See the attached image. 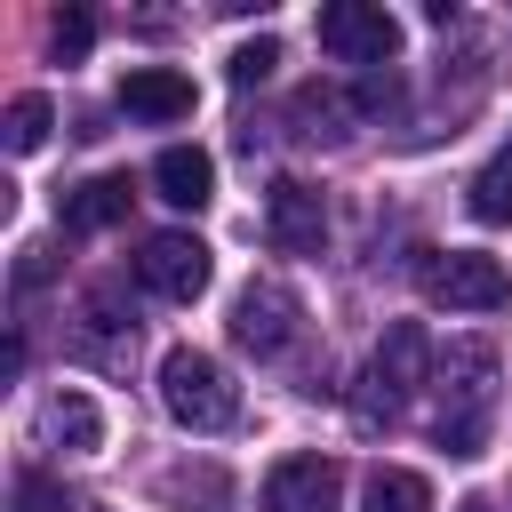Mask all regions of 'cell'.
<instances>
[{"mask_svg": "<svg viewBox=\"0 0 512 512\" xmlns=\"http://www.w3.org/2000/svg\"><path fill=\"white\" fill-rule=\"evenodd\" d=\"M432 392H440V416H432V440L448 456H480L488 448V416H496V344L480 336H456L432 368Z\"/></svg>", "mask_w": 512, "mask_h": 512, "instance_id": "obj_1", "label": "cell"}, {"mask_svg": "<svg viewBox=\"0 0 512 512\" xmlns=\"http://www.w3.org/2000/svg\"><path fill=\"white\" fill-rule=\"evenodd\" d=\"M432 336L416 328V320H392L384 328V344L368 352V368H360V424H392L424 384H432Z\"/></svg>", "mask_w": 512, "mask_h": 512, "instance_id": "obj_2", "label": "cell"}, {"mask_svg": "<svg viewBox=\"0 0 512 512\" xmlns=\"http://www.w3.org/2000/svg\"><path fill=\"white\" fill-rule=\"evenodd\" d=\"M160 408H168L184 432H232V424H240V384L224 376V360L176 344V352L160 360Z\"/></svg>", "mask_w": 512, "mask_h": 512, "instance_id": "obj_3", "label": "cell"}, {"mask_svg": "<svg viewBox=\"0 0 512 512\" xmlns=\"http://www.w3.org/2000/svg\"><path fill=\"white\" fill-rule=\"evenodd\" d=\"M416 288L448 312H504L512 304V272L480 248H416Z\"/></svg>", "mask_w": 512, "mask_h": 512, "instance_id": "obj_4", "label": "cell"}, {"mask_svg": "<svg viewBox=\"0 0 512 512\" xmlns=\"http://www.w3.org/2000/svg\"><path fill=\"white\" fill-rule=\"evenodd\" d=\"M312 32H320V48H328L336 64H368V72H376V64L400 56V16L376 8V0H328Z\"/></svg>", "mask_w": 512, "mask_h": 512, "instance_id": "obj_5", "label": "cell"}, {"mask_svg": "<svg viewBox=\"0 0 512 512\" xmlns=\"http://www.w3.org/2000/svg\"><path fill=\"white\" fill-rule=\"evenodd\" d=\"M296 320H304V296H296L288 280H248V288L232 296V344L256 352V360L288 352V344H296Z\"/></svg>", "mask_w": 512, "mask_h": 512, "instance_id": "obj_6", "label": "cell"}, {"mask_svg": "<svg viewBox=\"0 0 512 512\" xmlns=\"http://www.w3.org/2000/svg\"><path fill=\"white\" fill-rule=\"evenodd\" d=\"M208 240H192V232H152L144 248H136V280L152 288V296H168V304H192L200 288H208Z\"/></svg>", "mask_w": 512, "mask_h": 512, "instance_id": "obj_7", "label": "cell"}, {"mask_svg": "<svg viewBox=\"0 0 512 512\" xmlns=\"http://www.w3.org/2000/svg\"><path fill=\"white\" fill-rule=\"evenodd\" d=\"M264 232H272L280 256H312V248L328 240V208H320V192L296 184V176H280V184L264 192Z\"/></svg>", "mask_w": 512, "mask_h": 512, "instance_id": "obj_8", "label": "cell"}, {"mask_svg": "<svg viewBox=\"0 0 512 512\" xmlns=\"http://www.w3.org/2000/svg\"><path fill=\"white\" fill-rule=\"evenodd\" d=\"M264 512H336V464L328 456H288L264 472Z\"/></svg>", "mask_w": 512, "mask_h": 512, "instance_id": "obj_9", "label": "cell"}, {"mask_svg": "<svg viewBox=\"0 0 512 512\" xmlns=\"http://www.w3.org/2000/svg\"><path fill=\"white\" fill-rule=\"evenodd\" d=\"M120 112H136V120H192V80L168 72V64H136L120 80Z\"/></svg>", "mask_w": 512, "mask_h": 512, "instance_id": "obj_10", "label": "cell"}, {"mask_svg": "<svg viewBox=\"0 0 512 512\" xmlns=\"http://www.w3.org/2000/svg\"><path fill=\"white\" fill-rule=\"evenodd\" d=\"M152 192H160L168 208H208V200H216V160H208L200 144H168V152L152 160Z\"/></svg>", "mask_w": 512, "mask_h": 512, "instance_id": "obj_11", "label": "cell"}, {"mask_svg": "<svg viewBox=\"0 0 512 512\" xmlns=\"http://www.w3.org/2000/svg\"><path fill=\"white\" fill-rule=\"evenodd\" d=\"M72 352L96 360V368H128V360H136V320H120L112 296H88V312H80V328H72Z\"/></svg>", "mask_w": 512, "mask_h": 512, "instance_id": "obj_12", "label": "cell"}, {"mask_svg": "<svg viewBox=\"0 0 512 512\" xmlns=\"http://www.w3.org/2000/svg\"><path fill=\"white\" fill-rule=\"evenodd\" d=\"M128 200H136V192H128V176H88V184H72V192H64V208H56V216H64V232H104V224H120V216H128Z\"/></svg>", "mask_w": 512, "mask_h": 512, "instance_id": "obj_13", "label": "cell"}, {"mask_svg": "<svg viewBox=\"0 0 512 512\" xmlns=\"http://www.w3.org/2000/svg\"><path fill=\"white\" fill-rule=\"evenodd\" d=\"M40 432H48L64 456H88V448L104 440V416H96V400H88V392H56V400L40 408Z\"/></svg>", "mask_w": 512, "mask_h": 512, "instance_id": "obj_14", "label": "cell"}, {"mask_svg": "<svg viewBox=\"0 0 512 512\" xmlns=\"http://www.w3.org/2000/svg\"><path fill=\"white\" fill-rule=\"evenodd\" d=\"M360 512H432V480L408 464H376L360 488Z\"/></svg>", "mask_w": 512, "mask_h": 512, "instance_id": "obj_15", "label": "cell"}, {"mask_svg": "<svg viewBox=\"0 0 512 512\" xmlns=\"http://www.w3.org/2000/svg\"><path fill=\"white\" fill-rule=\"evenodd\" d=\"M464 208L480 216V224H512V136L496 144V160L464 184Z\"/></svg>", "mask_w": 512, "mask_h": 512, "instance_id": "obj_16", "label": "cell"}, {"mask_svg": "<svg viewBox=\"0 0 512 512\" xmlns=\"http://www.w3.org/2000/svg\"><path fill=\"white\" fill-rule=\"evenodd\" d=\"M48 128H56V104L48 96H16L8 104V152H40Z\"/></svg>", "mask_w": 512, "mask_h": 512, "instance_id": "obj_17", "label": "cell"}, {"mask_svg": "<svg viewBox=\"0 0 512 512\" xmlns=\"http://www.w3.org/2000/svg\"><path fill=\"white\" fill-rule=\"evenodd\" d=\"M272 64H280V48H272V40H248V48H232L224 80H232V88H256V80H272Z\"/></svg>", "mask_w": 512, "mask_h": 512, "instance_id": "obj_18", "label": "cell"}, {"mask_svg": "<svg viewBox=\"0 0 512 512\" xmlns=\"http://www.w3.org/2000/svg\"><path fill=\"white\" fill-rule=\"evenodd\" d=\"M88 40H96V24H88L80 8H64V16H56V56H64V64H80V56H88Z\"/></svg>", "mask_w": 512, "mask_h": 512, "instance_id": "obj_19", "label": "cell"}]
</instances>
